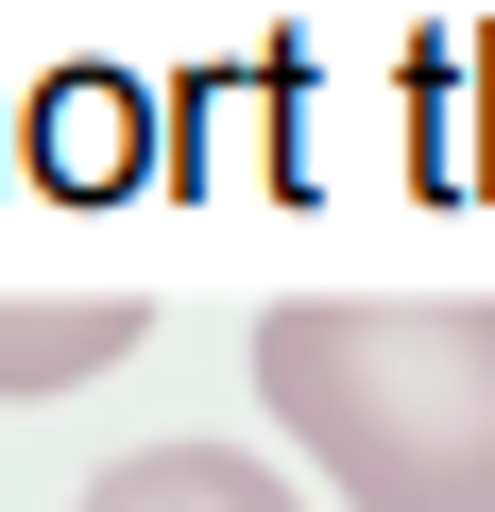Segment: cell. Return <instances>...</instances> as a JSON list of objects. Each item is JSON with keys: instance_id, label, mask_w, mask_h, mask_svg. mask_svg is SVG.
<instances>
[{"instance_id": "cell-1", "label": "cell", "mask_w": 495, "mask_h": 512, "mask_svg": "<svg viewBox=\"0 0 495 512\" xmlns=\"http://www.w3.org/2000/svg\"><path fill=\"white\" fill-rule=\"evenodd\" d=\"M257 393L342 512H495V291H308Z\"/></svg>"}, {"instance_id": "cell-2", "label": "cell", "mask_w": 495, "mask_h": 512, "mask_svg": "<svg viewBox=\"0 0 495 512\" xmlns=\"http://www.w3.org/2000/svg\"><path fill=\"white\" fill-rule=\"evenodd\" d=\"M69 512H308L274 461H239V444H137V461H103Z\"/></svg>"}, {"instance_id": "cell-3", "label": "cell", "mask_w": 495, "mask_h": 512, "mask_svg": "<svg viewBox=\"0 0 495 512\" xmlns=\"http://www.w3.org/2000/svg\"><path fill=\"white\" fill-rule=\"evenodd\" d=\"M137 342H154V308H137V291H69V308H0V393H69V376L137 359Z\"/></svg>"}]
</instances>
